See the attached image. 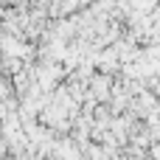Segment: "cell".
I'll use <instances>...</instances> for the list:
<instances>
[{"label":"cell","instance_id":"1","mask_svg":"<svg viewBox=\"0 0 160 160\" xmlns=\"http://www.w3.org/2000/svg\"><path fill=\"white\" fill-rule=\"evenodd\" d=\"M90 96H96V101L110 98V76L107 73H101V76H96L90 82Z\"/></svg>","mask_w":160,"mask_h":160},{"label":"cell","instance_id":"2","mask_svg":"<svg viewBox=\"0 0 160 160\" xmlns=\"http://www.w3.org/2000/svg\"><path fill=\"white\" fill-rule=\"evenodd\" d=\"M149 155H152L155 160H160V143H155V146H152V152H149Z\"/></svg>","mask_w":160,"mask_h":160}]
</instances>
